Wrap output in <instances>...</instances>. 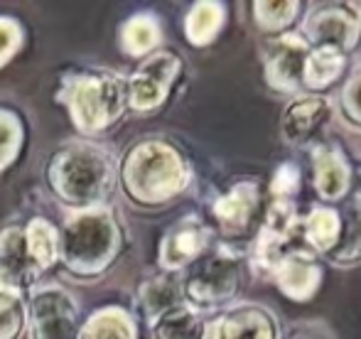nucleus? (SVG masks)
I'll return each mask as SVG.
<instances>
[{
	"mask_svg": "<svg viewBox=\"0 0 361 339\" xmlns=\"http://www.w3.org/2000/svg\"><path fill=\"white\" fill-rule=\"evenodd\" d=\"M268 207V190L258 180H236L212 199V221L219 244L243 249L253 241Z\"/></svg>",
	"mask_w": 361,
	"mask_h": 339,
	"instance_id": "423d86ee",
	"label": "nucleus"
},
{
	"mask_svg": "<svg viewBox=\"0 0 361 339\" xmlns=\"http://www.w3.org/2000/svg\"><path fill=\"white\" fill-rule=\"evenodd\" d=\"M30 339H79V302L57 283H37L27 290Z\"/></svg>",
	"mask_w": 361,
	"mask_h": 339,
	"instance_id": "1a4fd4ad",
	"label": "nucleus"
},
{
	"mask_svg": "<svg viewBox=\"0 0 361 339\" xmlns=\"http://www.w3.org/2000/svg\"><path fill=\"white\" fill-rule=\"evenodd\" d=\"M334 113H339L342 123L354 133H361V64L347 74V79L339 86Z\"/></svg>",
	"mask_w": 361,
	"mask_h": 339,
	"instance_id": "c756f323",
	"label": "nucleus"
},
{
	"mask_svg": "<svg viewBox=\"0 0 361 339\" xmlns=\"http://www.w3.org/2000/svg\"><path fill=\"white\" fill-rule=\"evenodd\" d=\"M162 44V23L155 13L140 10L126 18L118 27V47L126 57L140 59L155 54Z\"/></svg>",
	"mask_w": 361,
	"mask_h": 339,
	"instance_id": "aec40b11",
	"label": "nucleus"
},
{
	"mask_svg": "<svg viewBox=\"0 0 361 339\" xmlns=\"http://www.w3.org/2000/svg\"><path fill=\"white\" fill-rule=\"evenodd\" d=\"M135 305H138V312L147 327L160 315H165L167 310H172L177 305H185L182 302L180 276L177 273H162V271L147 276L138 285V290H135Z\"/></svg>",
	"mask_w": 361,
	"mask_h": 339,
	"instance_id": "a211bd4d",
	"label": "nucleus"
},
{
	"mask_svg": "<svg viewBox=\"0 0 361 339\" xmlns=\"http://www.w3.org/2000/svg\"><path fill=\"white\" fill-rule=\"evenodd\" d=\"M347 69H349L347 54L327 47L310 49L302 69V91L305 94L324 96V91L337 86L347 77Z\"/></svg>",
	"mask_w": 361,
	"mask_h": 339,
	"instance_id": "412c9836",
	"label": "nucleus"
},
{
	"mask_svg": "<svg viewBox=\"0 0 361 339\" xmlns=\"http://www.w3.org/2000/svg\"><path fill=\"white\" fill-rule=\"evenodd\" d=\"M25 47V25L13 15H0V69L8 67Z\"/></svg>",
	"mask_w": 361,
	"mask_h": 339,
	"instance_id": "2f4dec72",
	"label": "nucleus"
},
{
	"mask_svg": "<svg viewBox=\"0 0 361 339\" xmlns=\"http://www.w3.org/2000/svg\"><path fill=\"white\" fill-rule=\"evenodd\" d=\"M202 339H283V325L271 307L238 302L207 317Z\"/></svg>",
	"mask_w": 361,
	"mask_h": 339,
	"instance_id": "4468645a",
	"label": "nucleus"
},
{
	"mask_svg": "<svg viewBox=\"0 0 361 339\" xmlns=\"http://www.w3.org/2000/svg\"><path fill=\"white\" fill-rule=\"evenodd\" d=\"M37 268L27 251L23 224H5L0 226V281L18 290L27 292L37 285Z\"/></svg>",
	"mask_w": 361,
	"mask_h": 339,
	"instance_id": "f3484780",
	"label": "nucleus"
},
{
	"mask_svg": "<svg viewBox=\"0 0 361 339\" xmlns=\"http://www.w3.org/2000/svg\"><path fill=\"white\" fill-rule=\"evenodd\" d=\"M354 165L349 163L347 153L339 143L324 138L310 150V180H312L314 195L319 197V204H339L347 199L352 190Z\"/></svg>",
	"mask_w": 361,
	"mask_h": 339,
	"instance_id": "dca6fc26",
	"label": "nucleus"
},
{
	"mask_svg": "<svg viewBox=\"0 0 361 339\" xmlns=\"http://www.w3.org/2000/svg\"><path fill=\"white\" fill-rule=\"evenodd\" d=\"M195 182L187 153L170 138L133 140L118 158V190L138 209H162L180 199Z\"/></svg>",
	"mask_w": 361,
	"mask_h": 339,
	"instance_id": "f03ea898",
	"label": "nucleus"
},
{
	"mask_svg": "<svg viewBox=\"0 0 361 339\" xmlns=\"http://www.w3.org/2000/svg\"><path fill=\"white\" fill-rule=\"evenodd\" d=\"M246 251L216 244L185 273H180L182 302L200 315H216L233 305L243 283Z\"/></svg>",
	"mask_w": 361,
	"mask_h": 339,
	"instance_id": "39448f33",
	"label": "nucleus"
},
{
	"mask_svg": "<svg viewBox=\"0 0 361 339\" xmlns=\"http://www.w3.org/2000/svg\"><path fill=\"white\" fill-rule=\"evenodd\" d=\"M27 143L25 118L10 106H0V175H5L20 158Z\"/></svg>",
	"mask_w": 361,
	"mask_h": 339,
	"instance_id": "cd10ccee",
	"label": "nucleus"
},
{
	"mask_svg": "<svg viewBox=\"0 0 361 339\" xmlns=\"http://www.w3.org/2000/svg\"><path fill=\"white\" fill-rule=\"evenodd\" d=\"M268 281L283 297L293 302H310L319 292L324 281V261L305 246H293L278 261Z\"/></svg>",
	"mask_w": 361,
	"mask_h": 339,
	"instance_id": "2eb2a0df",
	"label": "nucleus"
},
{
	"mask_svg": "<svg viewBox=\"0 0 361 339\" xmlns=\"http://www.w3.org/2000/svg\"><path fill=\"white\" fill-rule=\"evenodd\" d=\"M310 54V44L300 37L298 30L268 37L261 44L263 82L281 96H300L302 91V69Z\"/></svg>",
	"mask_w": 361,
	"mask_h": 339,
	"instance_id": "9b49d317",
	"label": "nucleus"
},
{
	"mask_svg": "<svg viewBox=\"0 0 361 339\" xmlns=\"http://www.w3.org/2000/svg\"><path fill=\"white\" fill-rule=\"evenodd\" d=\"M283 339H332V335H329L324 327L314 325V322H302V325H295L293 330L288 332V337Z\"/></svg>",
	"mask_w": 361,
	"mask_h": 339,
	"instance_id": "473e14b6",
	"label": "nucleus"
},
{
	"mask_svg": "<svg viewBox=\"0 0 361 339\" xmlns=\"http://www.w3.org/2000/svg\"><path fill=\"white\" fill-rule=\"evenodd\" d=\"M128 234L114 207L72 211L59 226V263L79 283L101 281L123 256Z\"/></svg>",
	"mask_w": 361,
	"mask_h": 339,
	"instance_id": "7ed1b4c3",
	"label": "nucleus"
},
{
	"mask_svg": "<svg viewBox=\"0 0 361 339\" xmlns=\"http://www.w3.org/2000/svg\"><path fill=\"white\" fill-rule=\"evenodd\" d=\"M42 177L52 199L67 214L99 209L109 207L118 190V158L96 140L72 138L49 153Z\"/></svg>",
	"mask_w": 361,
	"mask_h": 339,
	"instance_id": "f257e3e1",
	"label": "nucleus"
},
{
	"mask_svg": "<svg viewBox=\"0 0 361 339\" xmlns=\"http://www.w3.org/2000/svg\"><path fill=\"white\" fill-rule=\"evenodd\" d=\"M302 187V170L295 160H286L273 170L268 180V199H295Z\"/></svg>",
	"mask_w": 361,
	"mask_h": 339,
	"instance_id": "7c9ffc66",
	"label": "nucleus"
},
{
	"mask_svg": "<svg viewBox=\"0 0 361 339\" xmlns=\"http://www.w3.org/2000/svg\"><path fill=\"white\" fill-rule=\"evenodd\" d=\"M334 118V101L319 94H300L281 113V140L293 150H312L324 140V130Z\"/></svg>",
	"mask_w": 361,
	"mask_h": 339,
	"instance_id": "ddd939ff",
	"label": "nucleus"
},
{
	"mask_svg": "<svg viewBox=\"0 0 361 339\" xmlns=\"http://www.w3.org/2000/svg\"><path fill=\"white\" fill-rule=\"evenodd\" d=\"M226 18L228 15L224 3H219V0H200V3H195L187 10L185 20H182L185 39L197 49L209 47L219 35H221Z\"/></svg>",
	"mask_w": 361,
	"mask_h": 339,
	"instance_id": "4be33fe9",
	"label": "nucleus"
},
{
	"mask_svg": "<svg viewBox=\"0 0 361 339\" xmlns=\"http://www.w3.org/2000/svg\"><path fill=\"white\" fill-rule=\"evenodd\" d=\"M300 209L295 199H268L266 214L253 241L246 246V263L251 273L268 281L286 251L295 246L300 236Z\"/></svg>",
	"mask_w": 361,
	"mask_h": 339,
	"instance_id": "0eeeda50",
	"label": "nucleus"
},
{
	"mask_svg": "<svg viewBox=\"0 0 361 339\" xmlns=\"http://www.w3.org/2000/svg\"><path fill=\"white\" fill-rule=\"evenodd\" d=\"M54 101L67 111L81 138L114 130L128 113L126 77L109 67H74L59 74Z\"/></svg>",
	"mask_w": 361,
	"mask_h": 339,
	"instance_id": "20e7f679",
	"label": "nucleus"
},
{
	"mask_svg": "<svg viewBox=\"0 0 361 339\" xmlns=\"http://www.w3.org/2000/svg\"><path fill=\"white\" fill-rule=\"evenodd\" d=\"M298 32L310 49L327 47L349 57L361 47V18L352 3L314 5L305 13Z\"/></svg>",
	"mask_w": 361,
	"mask_h": 339,
	"instance_id": "9d476101",
	"label": "nucleus"
},
{
	"mask_svg": "<svg viewBox=\"0 0 361 339\" xmlns=\"http://www.w3.org/2000/svg\"><path fill=\"white\" fill-rule=\"evenodd\" d=\"M251 15L256 27L268 37L286 35L302 15V3L298 0H256L251 3Z\"/></svg>",
	"mask_w": 361,
	"mask_h": 339,
	"instance_id": "393cba45",
	"label": "nucleus"
},
{
	"mask_svg": "<svg viewBox=\"0 0 361 339\" xmlns=\"http://www.w3.org/2000/svg\"><path fill=\"white\" fill-rule=\"evenodd\" d=\"M79 339H138V320L121 305H104L81 322Z\"/></svg>",
	"mask_w": 361,
	"mask_h": 339,
	"instance_id": "5701e85b",
	"label": "nucleus"
},
{
	"mask_svg": "<svg viewBox=\"0 0 361 339\" xmlns=\"http://www.w3.org/2000/svg\"><path fill=\"white\" fill-rule=\"evenodd\" d=\"M27 332V292L0 281V339H23Z\"/></svg>",
	"mask_w": 361,
	"mask_h": 339,
	"instance_id": "c85d7f7f",
	"label": "nucleus"
},
{
	"mask_svg": "<svg viewBox=\"0 0 361 339\" xmlns=\"http://www.w3.org/2000/svg\"><path fill=\"white\" fill-rule=\"evenodd\" d=\"M207 317L187 305H177L150 325V339H202Z\"/></svg>",
	"mask_w": 361,
	"mask_h": 339,
	"instance_id": "a878e982",
	"label": "nucleus"
},
{
	"mask_svg": "<svg viewBox=\"0 0 361 339\" xmlns=\"http://www.w3.org/2000/svg\"><path fill=\"white\" fill-rule=\"evenodd\" d=\"M182 72H185V59L172 49H157L155 54L145 57L126 77V99L130 113H157L182 79Z\"/></svg>",
	"mask_w": 361,
	"mask_h": 339,
	"instance_id": "6e6552de",
	"label": "nucleus"
},
{
	"mask_svg": "<svg viewBox=\"0 0 361 339\" xmlns=\"http://www.w3.org/2000/svg\"><path fill=\"white\" fill-rule=\"evenodd\" d=\"M25 239L35 268L42 276L44 271L59 263V226L47 216H32L25 221Z\"/></svg>",
	"mask_w": 361,
	"mask_h": 339,
	"instance_id": "b1692460",
	"label": "nucleus"
},
{
	"mask_svg": "<svg viewBox=\"0 0 361 339\" xmlns=\"http://www.w3.org/2000/svg\"><path fill=\"white\" fill-rule=\"evenodd\" d=\"M342 209L329 204H312L307 214L300 219V239L305 241V249L324 258L337 246L342 236Z\"/></svg>",
	"mask_w": 361,
	"mask_h": 339,
	"instance_id": "6ab92c4d",
	"label": "nucleus"
},
{
	"mask_svg": "<svg viewBox=\"0 0 361 339\" xmlns=\"http://www.w3.org/2000/svg\"><path fill=\"white\" fill-rule=\"evenodd\" d=\"M347 202H349V207H354V209H361V165L354 168L352 190H349V195H347Z\"/></svg>",
	"mask_w": 361,
	"mask_h": 339,
	"instance_id": "72a5a7b5",
	"label": "nucleus"
},
{
	"mask_svg": "<svg viewBox=\"0 0 361 339\" xmlns=\"http://www.w3.org/2000/svg\"><path fill=\"white\" fill-rule=\"evenodd\" d=\"M342 216V236L322 261L334 268H357L361 266V209L347 207Z\"/></svg>",
	"mask_w": 361,
	"mask_h": 339,
	"instance_id": "bb28decb",
	"label": "nucleus"
},
{
	"mask_svg": "<svg viewBox=\"0 0 361 339\" xmlns=\"http://www.w3.org/2000/svg\"><path fill=\"white\" fill-rule=\"evenodd\" d=\"M216 244V234L200 214H185L167 226L157 244V268L162 273H185Z\"/></svg>",
	"mask_w": 361,
	"mask_h": 339,
	"instance_id": "f8f14e48",
	"label": "nucleus"
},
{
	"mask_svg": "<svg viewBox=\"0 0 361 339\" xmlns=\"http://www.w3.org/2000/svg\"><path fill=\"white\" fill-rule=\"evenodd\" d=\"M352 5H354V8H359L357 13H359V18H361V3H352Z\"/></svg>",
	"mask_w": 361,
	"mask_h": 339,
	"instance_id": "f704fd0d",
	"label": "nucleus"
}]
</instances>
